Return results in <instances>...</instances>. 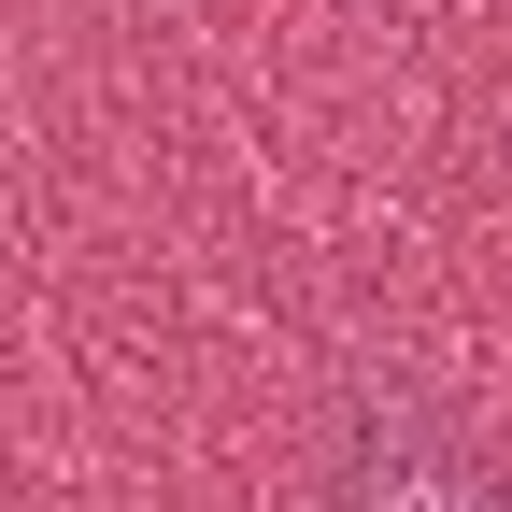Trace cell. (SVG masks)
I'll return each instance as SVG.
<instances>
[{"label": "cell", "instance_id": "cell-1", "mask_svg": "<svg viewBox=\"0 0 512 512\" xmlns=\"http://www.w3.org/2000/svg\"><path fill=\"white\" fill-rule=\"evenodd\" d=\"M313 512H512V470L470 456V441L427 427V413H370L342 456H328Z\"/></svg>", "mask_w": 512, "mask_h": 512}]
</instances>
